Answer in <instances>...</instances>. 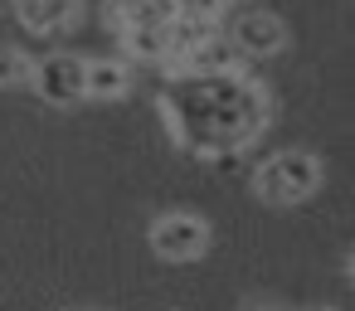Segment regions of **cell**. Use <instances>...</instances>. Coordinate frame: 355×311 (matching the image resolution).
Listing matches in <instances>:
<instances>
[{
	"mask_svg": "<svg viewBox=\"0 0 355 311\" xmlns=\"http://www.w3.org/2000/svg\"><path fill=\"white\" fill-rule=\"evenodd\" d=\"M316 185H321V161L311 151H277L253 175V190L268 204H302L316 195Z\"/></svg>",
	"mask_w": 355,
	"mask_h": 311,
	"instance_id": "cell-1",
	"label": "cell"
},
{
	"mask_svg": "<svg viewBox=\"0 0 355 311\" xmlns=\"http://www.w3.org/2000/svg\"><path fill=\"white\" fill-rule=\"evenodd\" d=\"M30 88L44 103H54V107H73L78 98H88V59H78V54H44L35 64Z\"/></svg>",
	"mask_w": 355,
	"mask_h": 311,
	"instance_id": "cell-2",
	"label": "cell"
},
{
	"mask_svg": "<svg viewBox=\"0 0 355 311\" xmlns=\"http://www.w3.org/2000/svg\"><path fill=\"white\" fill-rule=\"evenodd\" d=\"M151 248L166 263H190V258H200L209 248V224L195 219V214H180V209L175 214H161L151 224Z\"/></svg>",
	"mask_w": 355,
	"mask_h": 311,
	"instance_id": "cell-3",
	"label": "cell"
},
{
	"mask_svg": "<svg viewBox=\"0 0 355 311\" xmlns=\"http://www.w3.org/2000/svg\"><path fill=\"white\" fill-rule=\"evenodd\" d=\"M229 44L243 54V59H272L282 44H287V30H282V20L277 15H268V10H239L234 20H229Z\"/></svg>",
	"mask_w": 355,
	"mask_h": 311,
	"instance_id": "cell-4",
	"label": "cell"
},
{
	"mask_svg": "<svg viewBox=\"0 0 355 311\" xmlns=\"http://www.w3.org/2000/svg\"><path fill=\"white\" fill-rule=\"evenodd\" d=\"M15 15L35 35H59L78 20V0H15Z\"/></svg>",
	"mask_w": 355,
	"mask_h": 311,
	"instance_id": "cell-5",
	"label": "cell"
},
{
	"mask_svg": "<svg viewBox=\"0 0 355 311\" xmlns=\"http://www.w3.org/2000/svg\"><path fill=\"white\" fill-rule=\"evenodd\" d=\"M112 20L122 30H171L180 20V0H122V6L112 10Z\"/></svg>",
	"mask_w": 355,
	"mask_h": 311,
	"instance_id": "cell-6",
	"label": "cell"
},
{
	"mask_svg": "<svg viewBox=\"0 0 355 311\" xmlns=\"http://www.w3.org/2000/svg\"><path fill=\"white\" fill-rule=\"evenodd\" d=\"M127 88H132V69L122 59H88V98L112 103L127 98Z\"/></svg>",
	"mask_w": 355,
	"mask_h": 311,
	"instance_id": "cell-7",
	"label": "cell"
},
{
	"mask_svg": "<svg viewBox=\"0 0 355 311\" xmlns=\"http://www.w3.org/2000/svg\"><path fill=\"white\" fill-rule=\"evenodd\" d=\"M122 49L137 64H166L171 59V30H122Z\"/></svg>",
	"mask_w": 355,
	"mask_h": 311,
	"instance_id": "cell-8",
	"label": "cell"
},
{
	"mask_svg": "<svg viewBox=\"0 0 355 311\" xmlns=\"http://www.w3.org/2000/svg\"><path fill=\"white\" fill-rule=\"evenodd\" d=\"M35 78V59L20 49H0V88H25Z\"/></svg>",
	"mask_w": 355,
	"mask_h": 311,
	"instance_id": "cell-9",
	"label": "cell"
},
{
	"mask_svg": "<svg viewBox=\"0 0 355 311\" xmlns=\"http://www.w3.org/2000/svg\"><path fill=\"white\" fill-rule=\"evenodd\" d=\"M224 0H180V15H190V20H209V25H219L224 20Z\"/></svg>",
	"mask_w": 355,
	"mask_h": 311,
	"instance_id": "cell-10",
	"label": "cell"
},
{
	"mask_svg": "<svg viewBox=\"0 0 355 311\" xmlns=\"http://www.w3.org/2000/svg\"><path fill=\"white\" fill-rule=\"evenodd\" d=\"M224 6H239V0H224Z\"/></svg>",
	"mask_w": 355,
	"mask_h": 311,
	"instance_id": "cell-11",
	"label": "cell"
},
{
	"mask_svg": "<svg viewBox=\"0 0 355 311\" xmlns=\"http://www.w3.org/2000/svg\"><path fill=\"white\" fill-rule=\"evenodd\" d=\"M326 311H331V306H326Z\"/></svg>",
	"mask_w": 355,
	"mask_h": 311,
	"instance_id": "cell-12",
	"label": "cell"
}]
</instances>
